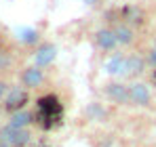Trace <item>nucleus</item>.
I'll list each match as a JSON object with an SVG mask.
<instances>
[{"label":"nucleus","mask_w":156,"mask_h":147,"mask_svg":"<svg viewBox=\"0 0 156 147\" xmlns=\"http://www.w3.org/2000/svg\"><path fill=\"white\" fill-rule=\"evenodd\" d=\"M91 44H93V49L97 50L99 55H114V53L120 50L118 40H116V34H114V27L110 23L97 25L91 32Z\"/></svg>","instance_id":"nucleus-1"},{"label":"nucleus","mask_w":156,"mask_h":147,"mask_svg":"<svg viewBox=\"0 0 156 147\" xmlns=\"http://www.w3.org/2000/svg\"><path fill=\"white\" fill-rule=\"evenodd\" d=\"M154 103L152 86L144 80H133L129 82V107L135 109H150Z\"/></svg>","instance_id":"nucleus-2"},{"label":"nucleus","mask_w":156,"mask_h":147,"mask_svg":"<svg viewBox=\"0 0 156 147\" xmlns=\"http://www.w3.org/2000/svg\"><path fill=\"white\" fill-rule=\"evenodd\" d=\"M101 95L108 103H112L116 107H129V82L110 78L101 86Z\"/></svg>","instance_id":"nucleus-3"},{"label":"nucleus","mask_w":156,"mask_h":147,"mask_svg":"<svg viewBox=\"0 0 156 147\" xmlns=\"http://www.w3.org/2000/svg\"><path fill=\"white\" fill-rule=\"evenodd\" d=\"M32 139V132L27 128H13L11 124H4L0 128V147H26Z\"/></svg>","instance_id":"nucleus-4"},{"label":"nucleus","mask_w":156,"mask_h":147,"mask_svg":"<svg viewBox=\"0 0 156 147\" xmlns=\"http://www.w3.org/2000/svg\"><path fill=\"white\" fill-rule=\"evenodd\" d=\"M148 74V63H146V57L144 53H137V50H131L127 53V63H125V82H133V80H141L144 76Z\"/></svg>","instance_id":"nucleus-5"},{"label":"nucleus","mask_w":156,"mask_h":147,"mask_svg":"<svg viewBox=\"0 0 156 147\" xmlns=\"http://www.w3.org/2000/svg\"><path fill=\"white\" fill-rule=\"evenodd\" d=\"M44 82H47V70L44 67H38L34 63L21 67V72H19V84L23 88H27V91H38V88L44 86Z\"/></svg>","instance_id":"nucleus-6"},{"label":"nucleus","mask_w":156,"mask_h":147,"mask_svg":"<svg viewBox=\"0 0 156 147\" xmlns=\"http://www.w3.org/2000/svg\"><path fill=\"white\" fill-rule=\"evenodd\" d=\"M30 91L23 88L21 84H13L11 86V91H9V95L4 99V109L9 111V114H15V111H19V109H27V101H30V95H27Z\"/></svg>","instance_id":"nucleus-7"},{"label":"nucleus","mask_w":156,"mask_h":147,"mask_svg":"<svg viewBox=\"0 0 156 147\" xmlns=\"http://www.w3.org/2000/svg\"><path fill=\"white\" fill-rule=\"evenodd\" d=\"M114 27V34H116V40H118V46L122 49H133L137 44V38H139V32L133 27V25L125 23V21H114L110 23Z\"/></svg>","instance_id":"nucleus-8"},{"label":"nucleus","mask_w":156,"mask_h":147,"mask_svg":"<svg viewBox=\"0 0 156 147\" xmlns=\"http://www.w3.org/2000/svg\"><path fill=\"white\" fill-rule=\"evenodd\" d=\"M55 57H57V46L49 40H42L36 49H32V63L38 65V67L47 70L49 65H53Z\"/></svg>","instance_id":"nucleus-9"},{"label":"nucleus","mask_w":156,"mask_h":147,"mask_svg":"<svg viewBox=\"0 0 156 147\" xmlns=\"http://www.w3.org/2000/svg\"><path fill=\"white\" fill-rule=\"evenodd\" d=\"M125 63H127V53L118 50V53L110 55L108 63H105V74L112 80H122L125 78Z\"/></svg>","instance_id":"nucleus-10"},{"label":"nucleus","mask_w":156,"mask_h":147,"mask_svg":"<svg viewBox=\"0 0 156 147\" xmlns=\"http://www.w3.org/2000/svg\"><path fill=\"white\" fill-rule=\"evenodd\" d=\"M32 122H34V114L30 109H19V111L9 116V122L6 124H11L13 128H30Z\"/></svg>","instance_id":"nucleus-11"},{"label":"nucleus","mask_w":156,"mask_h":147,"mask_svg":"<svg viewBox=\"0 0 156 147\" xmlns=\"http://www.w3.org/2000/svg\"><path fill=\"white\" fill-rule=\"evenodd\" d=\"M23 44H27V46H32V49H36L42 40H40V34L36 32V29H23L21 32V38H19Z\"/></svg>","instance_id":"nucleus-12"},{"label":"nucleus","mask_w":156,"mask_h":147,"mask_svg":"<svg viewBox=\"0 0 156 147\" xmlns=\"http://www.w3.org/2000/svg\"><path fill=\"white\" fill-rule=\"evenodd\" d=\"M144 57H146V63H148V70H156V49L154 46H150V49L144 50Z\"/></svg>","instance_id":"nucleus-13"},{"label":"nucleus","mask_w":156,"mask_h":147,"mask_svg":"<svg viewBox=\"0 0 156 147\" xmlns=\"http://www.w3.org/2000/svg\"><path fill=\"white\" fill-rule=\"evenodd\" d=\"M13 63H15L13 55H11V53H4V50H0V72L9 70V67H11Z\"/></svg>","instance_id":"nucleus-14"},{"label":"nucleus","mask_w":156,"mask_h":147,"mask_svg":"<svg viewBox=\"0 0 156 147\" xmlns=\"http://www.w3.org/2000/svg\"><path fill=\"white\" fill-rule=\"evenodd\" d=\"M89 114L93 116V120H104L105 116H108V114H105V109L99 105V103H93V105H91V109H89Z\"/></svg>","instance_id":"nucleus-15"},{"label":"nucleus","mask_w":156,"mask_h":147,"mask_svg":"<svg viewBox=\"0 0 156 147\" xmlns=\"http://www.w3.org/2000/svg\"><path fill=\"white\" fill-rule=\"evenodd\" d=\"M11 86H13V84H9V80H4V78L0 76V103H4V99H6V95H9Z\"/></svg>","instance_id":"nucleus-16"},{"label":"nucleus","mask_w":156,"mask_h":147,"mask_svg":"<svg viewBox=\"0 0 156 147\" xmlns=\"http://www.w3.org/2000/svg\"><path fill=\"white\" fill-rule=\"evenodd\" d=\"M80 2H82V4H87L89 9H97V6H101V4H104L105 0H80Z\"/></svg>","instance_id":"nucleus-17"},{"label":"nucleus","mask_w":156,"mask_h":147,"mask_svg":"<svg viewBox=\"0 0 156 147\" xmlns=\"http://www.w3.org/2000/svg\"><path fill=\"white\" fill-rule=\"evenodd\" d=\"M152 82H154V84H156V70H154V72H152Z\"/></svg>","instance_id":"nucleus-18"},{"label":"nucleus","mask_w":156,"mask_h":147,"mask_svg":"<svg viewBox=\"0 0 156 147\" xmlns=\"http://www.w3.org/2000/svg\"><path fill=\"white\" fill-rule=\"evenodd\" d=\"M152 46L156 49V34H154V40H152Z\"/></svg>","instance_id":"nucleus-19"}]
</instances>
